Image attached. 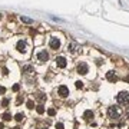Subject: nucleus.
Instances as JSON below:
<instances>
[{"label":"nucleus","mask_w":129,"mask_h":129,"mask_svg":"<svg viewBox=\"0 0 129 129\" xmlns=\"http://www.w3.org/2000/svg\"><path fill=\"white\" fill-rule=\"evenodd\" d=\"M126 118H128V119H129V106H128V108H126Z\"/></svg>","instance_id":"26"},{"label":"nucleus","mask_w":129,"mask_h":129,"mask_svg":"<svg viewBox=\"0 0 129 129\" xmlns=\"http://www.w3.org/2000/svg\"><path fill=\"white\" fill-rule=\"evenodd\" d=\"M48 115L49 116H54V115H56V110H54V109H52V108L48 109Z\"/></svg>","instance_id":"18"},{"label":"nucleus","mask_w":129,"mask_h":129,"mask_svg":"<svg viewBox=\"0 0 129 129\" xmlns=\"http://www.w3.org/2000/svg\"><path fill=\"white\" fill-rule=\"evenodd\" d=\"M14 119H16L17 122H22V121L25 119V115H23V113H17V115L14 116Z\"/></svg>","instance_id":"14"},{"label":"nucleus","mask_w":129,"mask_h":129,"mask_svg":"<svg viewBox=\"0 0 129 129\" xmlns=\"http://www.w3.org/2000/svg\"><path fill=\"white\" fill-rule=\"evenodd\" d=\"M3 73H4V75H7V73H9V70H7V68H3Z\"/></svg>","instance_id":"24"},{"label":"nucleus","mask_w":129,"mask_h":129,"mask_svg":"<svg viewBox=\"0 0 129 129\" xmlns=\"http://www.w3.org/2000/svg\"><path fill=\"white\" fill-rule=\"evenodd\" d=\"M56 65H57V68H66V59L63 57V56H59V57H56Z\"/></svg>","instance_id":"8"},{"label":"nucleus","mask_w":129,"mask_h":129,"mask_svg":"<svg viewBox=\"0 0 129 129\" xmlns=\"http://www.w3.org/2000/svg\"><path fill=\"white\" fill-rule=\"evenodd\" d=\"M13 129H20V128H19V126H16V128H13Z\"/></svg>","instance_id":"28"},{"label":"nucleus","mask_w":129,"mask_h":129,"mask_svg":"<svg viewBox=\"0 0 129 129\" xmlns=\"http://www.w3.org/2000/svg\"><path fill=\"white\" fill-rule=\"evenodd\" d=\"M16 49H17V52H20V53H26L27 43L25 40H19L17 42V45H16Z\"/></svg>","instance_id":"4"},{"label":"nucleus","mask_w":129,"mask_h":129,"mask_svg":"<svg viewBox=\"0 0 129 129\" xmlns=\"http://www.w3.org/2000/svg\"><path fill=\"white\" fill-rule=\"evenodd\" d=\"M37 99H39V101H45V99H46V96L43 95V93H39V95H37Z\"/></svg>","instance_id":"19"},{"label":"nucleus","mask_w":129,"mask_h":129,"mask_svg":"<svg viewBox=\"0 0 129 129\" xmlns=\"http://www.w3.org/2000/svg\"><path fill=\"white\" fill-rule=\"evenodd\" d=\"M36 59L40 62V63H43V62H46L49 59V53L46 50H40V52L37 53V56H36Z\"/></svg>","instance_id":"5"},{"label":"nucleus","mask_w":129,"mask_h":129,"mask_svg":"<svg viewBox=\"0 0 129 129\" xmlns=\"http://www.w3.org/2000/svg\"><path fill=\"white\" fill-rule=\"evenodd\" d=\"M116 102L119 105H129V92H119L116 95Z\"/></svg>","instance_id":"1"},{"label":"nucleus","mask_w":129,"mask_h":129,"mask_svg":"<svg viewBox=\"0 0 129 129\" xmlns=\"http://www.w3.org/2000/svg\"><path fill=\"white\" fill-rule=\"evenodd\" d=\"M1 118H3V121H10V119H12V115H10L9 112H4V113L1 115Z\"/></svg>","instance_id":"13"},{"label":"nucleus","mask_w":129,"mask_h":129,"mask_svg":"<svg viewBox=\"0 0 129 129\" xmlns=\"http://www.w3.org/2000/svg\"><path fill=\"white\" fill-rule=\"evenodd\" d=\"M4 92H6V89H4L3 86H1V88H0V93H4Z\"/></svg>","instance_id":"25"},{"label":"nucleus","mask_w":129,"mask_h":129,"mask_svg":"<svg viewBox=\"0 0 129 129\" xmlns=\"http://www.w3.org/2000/svg\"><path fill=\"white\" fill-rule=\"evenodd\" d=\"M26 105H27V108H29V109H33L34 108V102H33V101H27Z\"/></svg>","instance_id":"17"},{"label":"nucleus","mask_w":129,"mask_h":129,"mask_svg":"<svg viewBox=\"0 0 129 129\" xmlns=\"http://www.w3.org/2000/svg\"><path fill=\"white\" fill-rule=\"evenodd\" d=\"M76 48H77V45H76V43H70V45L68 46V49L70 50V52H76Z\"/></svg>","instance_id":"15"},{"label":"nucleus","mask_w":129,"mask_h":129,"mask_svg":"<svg viewBox=\"0 0 129 129\" xmlns=\"http://www.w3.org/2000/svg\"><path fill=\"white\" fill-rule=\"evenodd\" d=\"M0 19H1V14H0Z\"/></svg>","instance_id":"29"},{"label":"nucleus","mask_w":129,"mask_h":129,"mask_svg":"<svg viewBox=\"0 0 129 129\" xmlns=\"http://www.w3.org/2000/svg\"><path fill=\"white\" fill-rule=\"evenodd\" d=\"M49 46H50V49H53V50H57V49L60 48V40L57 37H52L49 40Z\"/></svg>","instance_id":"3"},{"label":"nucleus","mask_w":129,"mask_h":129,"mask_svg":"<svg viewBox=\"0 0 129 129\" xmlns=\"http://www.w3.org/2000/svg\"><path fill=\"white\" fill-rule=\"evenodd\" d=\"M108 116L110 119H119L121 118V110L118 106H110L108 109Z\"/></svg>","instance_id":"2"},{"label":"nucleus","mask_w":129,"mask_h":129,"mask_svg":"<svg viewBox=\"0 0 129 129\" xmlns=\"http://www.w3.org/2000/svg\"><path fill=\"white\" fill-rule=\"evenodd\" d=\"M89 72V66L86 63H79V66H77V73H80V75H86Z\"/></svg>","instance_id":"6"},{"label":"nucleus","mask_w":129,"mask_h":129,"mask_svg":"<svg viewBox=\"0 0 129 129\" xmlns=\"http://www.w3.org/2000/svg\"><path fill=\"white\" fill-rule=\"evenodd\" d=\"M0 129H3V123H0Z\"/></svg>","instance_id":"27"},{"label":"nucleus","mask_w":129,"mask_h":129,"mask_svg":"<svg viewBox=\"0 0 129 129\" xmlns=\"http://www.w3.org/2000/svg\"><path fill=\"white\" fill-rule=\"evenodd\" d=\"M83 118H85L86 121H90V119L93 118V112H92V110H86V112L83 113Z\"/></svg>","instance_id":"10"},{"label":"nucleus","mask_w":129,"mask_h":129,"mask_svg":"<svg viewBox=\"0 0 129 129\" xmlns=\"http://www.w3.org/2000/svg\"><path fill=\"white\" fill-rule=\"evenodd\" d=\"M76 88H83V82L77 80V82H76Z\"/></svg>","instance_id":"21"},{"label":"nucleus","mask_w":129,"mask_h":129,"mask_svg":"<svg viewBox=\"0 0 129 129\" xmlns=\"http://www.w3.org/2000/svg\"><path fill=\"white\" fill-rule=\"evenodd\" d=\"M106 79H108L109 82H116V80H118V76H116L115 72H112V70H110V72L106 73Z\"/></svg>","instance_id":"9"},{"label":"nucleus","mask_w":129,"mask_h":129,"mask_svg":"<svg viewBox=\"0 0 129 129\" xmlns=\"http://www.w3.org/2000/svg\"><path fill=\"white\" fill-rule=\"evenodd\" d=\"M19 89H20V86H19V85H14V86H13V90H14V92H17Z\"/></svg>","instance_id":"23"},{"label":"nucleus","mask_w":129,"mask_h":129,"mask_svg":"<svg viewBox=\"0 0 129 129\" xmlns=\"http://www.w3.org/2000/svg\"><path fill=\"white\" fill-rule=\"evenodd\" d=\"M56 129H63V123H56Z\"/></svg>","instance_id":"22"},{"label":"nucleus","mask_w":129,"mask_h":129,"mask_svg":"<svg viewBox=\"0 0 129 129\" xmlns=\"http://www.w3.org/2000/svg\"><path fill=\"white\" fill-rule=\"evenodd\" d=\"M36 110H37V113H43V112H45V106H43V105H39V106H37V108H36Z\"/></svg>","instance_id":"16"},{"label":"nucleus","mask_w":129,"mask_h":129,"mask_svg":"<svg viewBox=\"0 0 129 129\" xmlns=\"http://www.w3.org/2000/svg\"><path fill=\"white\" fill-rule=\"evenodd\" d=\"M34 69L33 66H30V65H26V66H23V72H26V73H32Z\"/></svg>","instance_id":"12"},{"label":"nucleus","mask_w":129,"mask_h":129,"mask_svg":"<svg viewBox=\"0 0 129 129\" xmlns=\"http://www.w3.org/2000/svg\"><path fill=\"white\" fill-rule=\"evenodd\" d=\"M57 93H59L62 98H66V96H69V88L65 86V85H62V86H59V89H57Z\"/></svg>","instance_id":"7"},{"label":"nucleus","mask_w":129,"mask_h":129,"mask_svg":"<svg viewBox=\"0 0 129 129\" xmlns=\"http://www.w3.org/2000/svg\"><path fill=\"white\" fill-rule=\"evenodd\" d=\"M20 20L23 22V23H27V25H32V23H33V19H30V17H26V16H22Z\"/></svg>","instance_id":"11"},{"label":"nucleus","mask_w":129,"mask_h":129,"mask_svg":"<svg viewBox=\"0 0 129 129\" xmlns=\"http://www.w3.org/2000/svg\"><path fill=\"white\" fill-rule=\"evenodd\" d=\"M1 105L6 108V106H9V99H3V102H1Z\"/></svg>","instance_id":"20"}]
</instances>
